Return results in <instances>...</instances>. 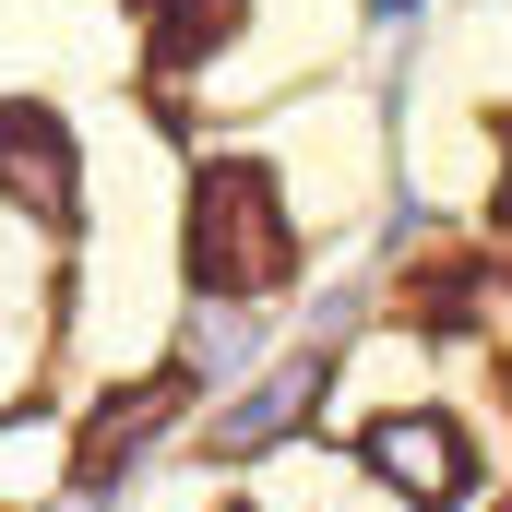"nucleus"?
<instances>
[{"instance_id": "423d86ee", "label": "nucleus", "mask_w": 512, "mask_h": 512, "mask_svg": "<svg viewBox=\"0 0 512 512\" xmlns=\"http://www.w3.org/2000/svg\"><path fill=\"white\" fill-rule=\"evenodd\" d=\"M501 215H512V179H501Z\"/></svg>"}, {"instance_id": "f03ea898", "label": "nucleus", "mask_w": 512, "mask_h": 512, "mask_svg": "<svg viewBox=\"0 0 512 512\" xmlns=\"http://www.w3.org/2000/svg\"><path fill=\"white\" fill-rule=\"evenodd\" d=\"M358 453H370V477H382L393 501H417V512H441L453 489H465V429L429 417V405H417V417H370Z\"/></svg>"}, {"instance_id": "0eeeda50", "label": "nucleus", "mask_w": 512, "mask_h": 512, "mask_svg": "<svg viewBox=\"0 0 512 512\" xmlns=\"http://www.w3.org/2000/svg\"><path fill=\"white\" fill-rule=\"evenodd\" d=\"M501 512H512V501H501Z\"/></svg>"}, {"instance_id": "f257e3e1", "label": "nucleus", "mask_w": 512, "mask_h": 512, "mask_svg": "<svg viewBox=\"0 0 512 512\" xmlns=\"http://www.w3.org/2000/svg\"><path fill=\"white\" fill-rule=\"evenodd\" d=\"M191 274H203L215 298H262V286H286V215H274V179L215 167V179L191 191Z\"/></svg>"}, {"instance_id": "7ed1b4c3", "label": "nucleus", "mask_w": 512, "mask_h": 512, "mask_svg": "<svg viewBox=\"0 0 512 512\" xmlns=\"http://www.w3.org/2000/svg\"><path fill=\"white\" fill-rule=\"evenodd\" d=\"M0 191L24 203V215H72V143H60V120L48 108H0Z\"/></svg>"}, {"instance_id": "20e7f679", "label": "nucleus", "mask_w": 512, "mask_h": 512, "mask_svg": "<svg viewBox=\"0 0 512 512\" xmlns=\"http://www.w3.org/2000/svg\"><path fill=\"white\" fill-rule=\"evenodd\" d=\"M143 12H155V60H167V72H179L191 48H215V36L239 24V0H143Z\"/></svg>"}, {"instance_id": "39448f33", "label": "nucleus", "mask_w": 512, "mask_h": 512, "mask_svg": "<svg viewBox=\"0 0 512 512\" xmlns=\"http://www.w3.org/2000/svg\"><path fill=\"white\" fill-rule=\"evenodd\" d=\"M310 393H322V370H274V382H262L239 417H227V441H239V453H262V441H274V429H286V417H298Z\"/></svg>"}]
</instances>
